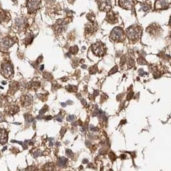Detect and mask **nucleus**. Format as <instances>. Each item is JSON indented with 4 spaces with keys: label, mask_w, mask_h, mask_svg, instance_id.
<instances>
[{
    "label": "nucleus",
    "mask_w": 171,
    "mask_h": 171,
    "mask_svg": "<svg viewBox=\"0 0 171 171\" xmlns=\"http://www.w3.org/2000/svg\"><path fill=\"white\" fill-rule=\"evenodd\" d=\"M141 30L138 26H132L127 30V36L131 40H136L141 37Z\"/></svg>",
    "instance_id": "obj_1"
},
{
    "label": "nucleus",
    "mask_w": 171,
    "mask_h": 171,
    "mask_svg": "<svg viewBox=\"0 0 171 171\" xmlns=\"http://www.w3.org/2000/svg\"><path fill=\"white\" fill-rule=\"evenodd\" d=\"M1 73L3 76L8 79L12 78L14 76V70L13 67L9 62H5L1 65Z\"/></svg>",
    "instance_id": "obj_2"
},
{
    "label": "nucleus",
    "mask_w": 171,
    "mask_h": 171,
    "mask_svg": "<svg viewBox=\"0 0 171 171\" xmlns=\"http://www.w3.org/2000/svg\"><path fill=\"white\" fill-rule=\"evenodd\" d=\"M111 38L112 40H113L115 41H123L125 38L123 30L120 27L115 28L111 34Z\"/></svg>",
    "instance_id": "obj_3"
},
{
    "label": "nucleus",
    "mask_w": 171,
    "mask_h": 171,
    "mask_svg": "<svg viewBox=\"0 0 171 171\" xmlns=\"http://www.w3.org/2000/svg\"><path fill=\"white\" fill-rule=\"evenodd\" d=\"M92 50L95 55L100 57L104 53V46L101 42H97L92 46Z\"/></svg>",
    "instance_id": "obj_4"
},
{
    "label": "nucleus",
    "mask_w": 171,
    "mask_h": 171,
    "mask_svg": "<svg viewBox=\"0 0 171 171\" xmlns=\"http://www.w3.org/2000/svg\"><path fill=\"white\" fill-rule=\"evenodd\" d=\"M39 1H28L27 2V6H28V11L30 13L36 12V10L39 8L40 4Z\"/></svg>",
    "instance_id": "obj_5"
},
{
    "label": "nucleus",
    "mask_w": 171,
    "mask_h": 171,
    "mask_svg": "<svg viewBox=\"0 0 171 171\" xmlns=\"http://www.w3.org/2000/svg\"><path fill=\"white\" fill-rule=\"evenodd\" d=\"M13 43H14V42H13V40L11 39L8 37H6L3 39L1 41L0 46L5 50V49H7L8 48H9L13 44Z\"/></svg>",
    "instance_id": "obj_6"
},
{
    "label": "nucleus",
    "mask_w": 171,
    "mask_h": 171,
    "mask_svg": "<svg viewBox=\"0 0 171 171\" xmlns=\"http://www.w3.org/2000/svg\"><path fill=\"white\" fill-rule=\"evenodd\" d=\"M8 139V133L6 130L0 128V144H5L6 143Z\"/></svg>",
    "instance_id": "obj_7"
},
{
    "label": "nucleus",
    "mask_w": 171,
    "mask_h": 171,
    "mask_svg": "<svg viewBox=\"0 0 171 171\" xmlns=\"http://www.w3.org/2000/svg\"><path fill=\"white\" fill-rule=\"evenodd\" d=\"M21 104H22V105L23 106H29V105L32 104V97L29 96H23L21 97Z\"/></svg>",
    "instance_id": "obj_8"
},
{
    "label": "nucleus",
    "mask_w": 171,
    "mask_h": 171,
    "mask_svg": "<svg viewBox=\"0 0 171 171\" xmlns=\"http://www.w3.org/2000/svg\"><path fill=\"white\" fill-rule=\"evenodd\" d=\"M120 6L125 9H131L134 5V1H119Z\"/></svg>",
    "instance_id": "obj_9"
},
{
    "label": "nucleus",
    "mask_w": 171,
    "mask_h": 171,
    "mask_svg": "<svg viewBox=\"0 0 171 171\" xmlns=\"http://www.w3.org/2000/svg\"><path fill=\"white\" fill-rule=\"evenodd\" d=\"M169 1H158L155 3V8L157 9L166 8L169 5Z\"/></svg>",
    "instance_id": "obj_10"
},
{
    "label": "nucleus",
    "mask_w": 171,
    "mask_h": 171,
    "mask_svg": "<svg viewBox=\"0 0 171 171\" xmlns=\"http://www.w3.org/2000/svg\"><path fill=\"white\" fill-rule=\"evenodd\" d=\"M43 171H56V167L53 163H47L43 167Z\"/></svg>",
    "instance_id": "obj_11"
},
{
    "label": "nucleus",
    "mask_w": 171,
    "mask_h": 171,
    "mask_svg": "<svg viewBox=\"0 0 171 171\" xmlns=\"http://www.w3.org/2000/svg\"><path fill=\"white\" fill-rule=\"evenodd\" d=\"M18 88H19V85L18 83L16 82H12L9 85V91H10V92L14 94L18 91Z\"/></svg>",
    "instance_id": "obj_12"
},
{
    "label": "nucleus",
    "mask_w": 171,
    "mask_h": 171,
    "mask_svg": "<svg viewBox=\"0 0 171 171\" xmlns=\"http://www.w3.org/2000/svg\"><path fill=\"white\" fill-rule=\"evenodd\" d=\"M66 162H67V159H66L64 157H61L57 160V165L60 167H64L66 166Z\"/></svg>",
    "instance_id": "obj_13"
},
{
    "label": "nucleus",
    "mask_w": 171,
    "mask_h": 171,
    "mask_svg": "<svg viewBox=\"0 0 171 171\" xmlns=\"http://www.w3.org/2000/svg\"><path fill=\"white\" fill-rule=\"evenodd\" d=\"M18 112H19V108H18V106H10V108H9V112H10V114H16Z\"/></svg>",
    "instance_id": "obj_14"
},
{
    "label": "nucleus",
    "mask_w": 171,
    "mask_h": 171,
    "mask_svg": "<svg viewBox=\"0 0 171 171\" xmlns=\"http://www.w3.org/2000/svg\"><path fill=\"white\" fill-rule=\"evenodd\" d=\"M78 50H79L78 47H77L76 46H73V47H72L71 48H70V53H72V54H76V53H77Z\"/></svg>",
    "instance_id": "obj_15"
},
{
    "label": "nucleus",
    "mask_w": 171,
    "mask_h": 171,
    "mask_svg": "<svg viewBox=\"0 0 171 171\" xmlns=\"http://www.w3.org/2000/svg\"><path fill=\"white\" fill-rule=\"evenodd\" d=\"M67 89L70 92H77V88L76 87H73V86H69V87H68Z\"/></svg>",
    "instance_id": "obj_16"
},
{
    "label": "nucleus",
    "mask_w": 171,
    "mask_h": 171,
    "mask_svg": "<svg viewBox=\"0 0 171 171\" xmlns=\"http://www.w3.org/2000/svg\"><path fill=\"white\" fill-rule=\"evenodd\" d=\"M141 9L143 10V11H145V12H147V11H148V10L150 9V6H148V5H145V4H143L142 5H141Z\"/></svg>",
    "instance_id": "obj_17"
},
{
    "label": "nucleus",
    "mask_w": 171,
    "mask_h": 171,
    "mask_svg": "<svg viewBox=\"0 0 171 171\" xmlns=\"http://www.w3.org/2000/svg\"><path fill=\"white\" fill-rule=\"evenodd\" d=\"M97 71V67H96V66H92L90 69V72L91 74L95 73Z\"/></svg>",
    "instance_id": "obj_18"
},
{
    "label": "nucleus",
    "mask_w": 171,
    "mask_h": 171,
    "mask_svg": "<svg viewBox=\"0 0 171 171\" xmlns=\"http://www.w3.org/2000/svg\"><path fill=\"white\" fill-rule=\"evenodd\" d=\"M5 19V15L3 12H0V23L3 21Z\"/></svg>",
    "instance_id": "obj_19"
},
{
    "label": "nucleus",
    "mask_w": 171,
    "mask_h": 171,
    "mask_svg": "<svg viewBox=\"0 0 171 171\" xmlns=\"http://www.w3.org/2000/svg\"><path fill=\"white\" fill-rule=\"evenodd\" d=\"M138 63H139V64H141V65H145V63H146V61L143 59V58H139V59L138 60Z\"/></svg>",
    "instance_id": "obj_20"
},
{
    "label": "nucleus",
    "mask_w": 171,
    "mask_h": 171,
    "mask_svg": "<svg viewBox=\"0 0 171 171\" xmlns=\"http://www.w3.org/2000/svg\"><path fill=\"white\" fill-rule=\"evenodd\" d=\"M117 71H118V67L117 66H115V67H114L110 71L109 74H114V73H115Z\"/></svg>",
    "instance_id": "obj_21"
},
{
    "label": "nucleus",
    "mask_w": 171,
    "mask_h": 171,
    "mask_svg": "<svg viewBox=\"0 0 171 171\" xmlns=\"http://www.w3.org/2000/svg\"><path fill=\"white\" fill-rule=\"evenodd\" d=\"M75 118V115H68V117H67V120H68V121H72V120H74Z\"/></svg>",
    "instance_id": "obj_22"
},
{
    "label": "nucleus",
    "mask_w": 171,
    "mask_h": 171,
    "mask_svg": "<svg viewBox=\"0 0 171 171\" xmlns=\"http://www.w3.org/2000/svg\"><path fill=\"white\" fill-rule=\"evenodd\" d=\"M66 154H67L68 156H70V157H72V156H73V153H72V151L70 149L66 150Z\"/></svg>",
    "instance_id": "obj_23"
},
{
    "label": "nucleus",
    "mask_w": 171,
    "mask_h": 171,
    "mask_svg": "<svg viewBox=\"0 0 171 171\" xmlns=\"http://www.w3.org/2000/svg\"><path fill=\"white\" fill-rule=\"evenodd\" d=\"M26 171H36V168L34 167H29L28 169H26Z\"/></svg>",
    "instance_id": "obj_24"
},
{
    "label": "nucleus",
    "mask_w": 171,
    "mask_h": 171,
    "mask_svg": "<svg viewBox=\"0 0 171 171\" xmlns=\"http://www.w3.org/2000/svg\"><path fill=\"white\" fill-rule=\"evenodd\" d=\"M46 110H47V108H46V106H44V108L40 111V114H44L46 112Z\"/></svg>",
    "instance_id": "obj_25"
},
{
    "label": "nucleus",
    "mask_w": 171,
    "mask_h": 171,
    "mask_svg": "<svg viewBox=\"0 0 171 171\" xmlns=\"http://www.w3.org/2000/svg\"><path fill=\"white\" fill-rule=\"evenodd\" d=\"M133 92H131V94H129L128 96H127V100H129L131 99L132 98V97L133 96Z\"/></svg>",
    "instance_id": "obj_26"
},
{
    "label": "nucleus",
    "mask_w": 171,
    "mask_h": 171,
    "mask_svg": "<svg viewBox=\"0 0 171 171\" xmlns=\"http://www.w3.org/2000/svg\"><path fill=\"white\" fill-rule=\"evenodd\" d=\"M139 72H140V75L141 76H143V75L145 74H146V73L143 71V69H140V70L139 71Z\"/></svg>",
    "instance_id": "obj_27"
},
{
    "label": "nucleus",
    "mask_w": 171,
    "mask_h": 171,
    "mask_svg": "<svg viewBox=\"0 0 171 171\" xmlns=\"http://www.w3.org/2000/svg\"><path fill=\"white\" fill-rule=\"evenodd\" d=\"M3 121H5L4 117L3 115V114H0V122H3Z\"/></svg>",
    "instance_id": "obj_28"
},
{
    "label": "nucleus",
    "mask_w": 171,
    "mask_h": 171,
    "mask_svg": "<svg viewBox=\"0 0 171 171\" xmlns=\"http://www.w3.org/2000/svg\"><path fill=\"white\" fill-rule=\"evenodd\" d=\"M90 130H92V131H97V128H95V127H94L93 126H90Z\"/></svg>",
    "instance_id": "obj_29"
},
{
    "label": "nucleus",
    "mask_w": 171,
    "mask_h": 171,
    "mask_svg": "<svg viewBox=\"0 0 171 171\" xmlns=\"http://www.w3.org/2000/svg\"><path fill=\"white\" fill-rule=\"evenodd\" d=\"M98 94H99V91H95V92H94V96H97L98 95Z\"/></svg>",
    "instance_id": "obj_30"
},
{
    "label": "nucleus",
    "mask_w": 171,
    "mask_h": 171,
    "mask_svg": "<svg viewBox=\"0 0 171 171\" xmlns=\"http://www.w3.org/2000/svg\"><path fill=\"white\" fill-rule=\"evenodd\" d=\"M61 104H62V106H65L66 105V104H64V103H61Z\"/></svg>",
    "instance_id": "obj_31"
},
{
    "label": "nucleus",
    "mask_w": 171,
    "mask_h": 171,
    "mask_svg": "<svg viewBox=\"0 0 171 171\" xmlns=\"http://www.w3.org/2000/svg\"><path fill=\"white\" fill-rule=\"evenodd\" d=\"M170 24L171 25V19H170Z\"/></svg>",
    "instance_id": "obj_32"
}]
</instances>
